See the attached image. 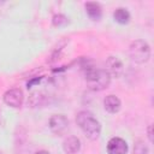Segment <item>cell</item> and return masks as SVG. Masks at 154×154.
<instances>
[{"label":"cell","mask_w":154,"mask_h":154,"mask_svg":"<svg viewBox=\"0 0 154 154\" xmlns=\"http://www.w3.org/2000/svg\"><path fill=\"white\" fill-rule=\"evenodd\" d=\"M76 123L89 140L95 141L99 138L100 132H101V124L93 116L91 112H89V111L78 112L76 116Z\"/></svg>","instance_id":"1"},{"label":"cell","mask_w":154,"mask_h":154,"mask_svg":"<svg viewBox=\"0 0 154 154\" xmlns=\"http://www.w3.org/2000/svg\"><path fill=\"white\" fill-rule=\"evenodd\" d=\"M85 82L89 89L94 91H101L109 85L111 76L105 69H96L89 66L85 70Z\"/></svg>","instance_id":"2"},{"label":"cell","mask_w":154,"mask_h":154,"mask_svg":"<svg viewBox=\"0 0 154 154\" xmlns=\"http://www.w3.org/2000/svg\"><path fill=\"white\" fill-rule=\"evenodd\" d=\"M129 54L132 61L144 64L150 58V46L144 40H135L129 47Z\"/></svg>","instance_id":"3"},{"label":"cell","mask_w":154,"mask_h":154,"mask_svg":"<svg viewBox=\"0 0 154 154\" xmlns=\"http://www.w3.org/2000/svg\"><path fill=\"white\" fill-rule=\"evenodd\" d=\"M2 99H4V102L7 106L18 108L23 103L24 94H23V90L20 88H11V89H8V90L5 91Z\"/></svg>","instance_id":"4"},{"label":"cell","mask_w":154,"mask_h":154,"mask_svg":"<svg viewBox=\"0 0 154 154\" xmlns=\"http://www.w3.org/2000/svg\"><path fill=\"white\" fill-rule=\"evenodd\" d=\"M51 131L55 135H63L69 128V119L64 114H53L48 120Z\"/></svg>","instance_id":"5"},{"label":"cell","mask_w":154,"mask_h":154,"mask_svg":"<svg viewBox=\"0 0 154 154\" xmlns=\"http://www.w3.org/2000/svg\"><path fill=\"white\" fill-rule=\"evenodd\" d=\"M107 153L108 154H128L129 146L126 141L122 137H112L107 142Z\"/></svg>","instance_id":"6"},{"label":"cell","mask_w":154,"mask_h":154,"mask_svg":"<svg viewBox=\"0 0 154 154\" xmlns=\"http://www.w3.org/2000/svg\"><path fill=\"white\" fill-rule=\"evenodd\" d=\"M108 75L112 77H120L124 73V65L123 61L117 57H108L106 60V69Z\"/></svg>","instance_id":"7"},{"label":"cell","mask_w":154,"mask_h":154,"mask_svg":"<svg viewBox=\"0 0 154 154\" xmlns=\"http://www.w3.org/2000/svg\"><path fill=\"white\" fill-rule=\"evenodd\" d=\"M63 149L66 154H76L81 149V141L77 136H69L63 142Z\"/></svg>","instance_id":"8"},{"label":"cell","mask_w":154,"mask_h":154,"mask_svg":"<svg viewBox=\"0 0 154 154\" xmlns=\"http://www.w3.org/2000/svg\"><path fill=\"white\" fill-rule=\"evenodd\" d=\"M103 107L108 113H117L122 107V101L116 95H107L103 99Z\"/></svg>","instance_id":"9"},{"label":"cell","mask_w":154,"mask_h":154,"mask_svg":"<svg viewBox=\"0 0 154 154\" xmlns=\"http://www.w3.org/2000/svg\"><path fill=\"white\" fill-rule=\"evenodd\" d=\"M85 7V11H87V14L89 16L90 19L93 20H99L102 16V7L99 2L96 1H88L85 2L84 5Z\"/></svg>","instance_id":"10"},{"label":"cell","mask_w":154,"mask_h":154,"mask_svg":"<svg viewBox=\"0 0 154 154\" xmlns=\"http://www.w3.org/2000/svg\"><path fill=\"white\" fill-rule=\"evenodd\" d=\"M113 18H114V20H116L117 23H119V24H128V23L130 22L131 16H130V12H129L126 8H124V7H118V8H116L114 12H113Z\"/></svg>","instance_id":"11"},{"label":"cell","mask_w":154,"mask_h":154,"mask_svg":"<svg viewBox=\"0 0 154 154\" xmlns=\"http://www.w3.org/2000/svg\"><path fill=\"white\" fill-rule=\"evenodd\" d=\"M45 102H46V96L37 91V93H32L30 95V99H29L28 103L31 107H40V106L45 105Z\"/></svg>","instance_id":"12"},{"label":"cell","mask_w":154,"mask_h":154,"mask_svg":"<svg viewBox=\"0 0 154 154\" xmlns=\"http://www.w3.org/2000/svg\"><path fill=\"white\" fill-rule=\"evenodd\" d=\"M67 23H69V18L65 14H63V13H57L52 18V24L54 26H58V28L65 26Z\"/></svg>","instance_id":"13"},{"label":"cell","mask_w":154,"mask_h":154,"mask_svg":"<svg viewBox=\"0 0 154 154\" xmlns=\"http://www.w3.org/2000/svg\"><path fill=\"white\" fill-rule=\"evenodd\" d=\"M148 153V147L142 140H137L135 142L134 147V154H147Z\"/></svg>","instance_id":"14"},{"label":"cell","mask_w":154,"mask_h":154,"mask_svg":"<svg viewBox=\"0 0 154 154\" xmlns=\"http://www.w3.org/2000/svg\"><path fill=\"white\" fill-rule=\"evenodd\" d=\"M152 129H153V125L150 124V125L148 126V130H147V131H148V138H149L150 142H153V131H152Z\"/></svg>","instance_id":"15"},{"label":"cell","mask_w":154,"mask_h":154,"mask_svg":"<svg viewBox=\"0 0 154 154\" xmlns=\"http://www.w3.org/2000/svg\"><path fill=\"white\" fill-rule=\"evenodd\" d=\"M35 154H49V152H47V150H45V149H41V150H37Z\"/></svg>","instance_id":"16"},{"label":"cell","mask_w":154,"mask_h":154,"mask_svg":"<svg viewBox=\"0 0 154 154\" xmlns=\"http://www.w3.org/2000/svg\"><path fill=\"white\" fill-rule=\"evenodd\" d=\"M0 154H1V153H0Z\"/></svg>","instance_id":"17"}]
</instances>
